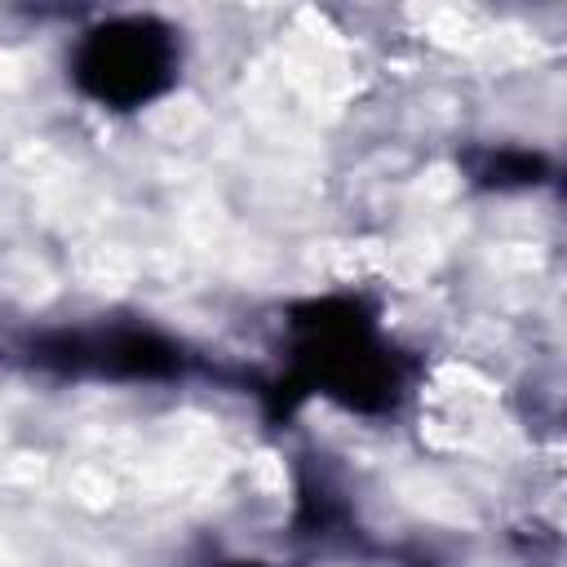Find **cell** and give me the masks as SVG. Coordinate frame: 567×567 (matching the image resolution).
<instances>
[{"label": "cell", "instance_id": "6da1fadb", "mask_svg": "<svg viewBox=\"0 0 567 567\" xmlns=\"http://www.w3.org/2000/svg\"><path fill=\"white\" fill-rule=\"evenodd\" d=\"M297 323V385L346 403L350 412H385L403 390V368L381 341L372 315L350 297L310 301Z\"/></svg>", "mask_w": 567, "mask_h": 567}, {"label": "cell", "instance_id": "7a4b0ae2", "mask_svg": "<svg viewBox=\"0 0 567 567\" xmlns=\"http://www.w3.org/2000/svg\"><path fill=\"white\" fill-rule=\"evenodd\" d=\"M177 31L159 18L124 13L89 27L71 49L75 89L106 111H142L177 84Z\"/></svg>", "mask_w": 567, "mask_h": 567}, {"label": "cell", "instance_id": "3957f363", "mask_svg": "<svg viewBox=\"0 0 567 567\" xmlns=\"http://www.w3.org/2000/svg\"><path fill=\"white\" fill-rule=\"evenodd\" d=\"M49 363H62L71 372H97V377H128V381H159L182 368V350L164 341L151 328H111V332H71L49 354Z\"/></svg>", "mask_w": 567, "mask_h": 567}, {"label": "cell", "instance_id": "277c9868", "mask_svg": "<svg viewBox=\"0 0 567 567\" xmlns=\"http://www.w3.org/2000/svg\"><path fill=\"white\" fill-rule=\"evenodd\" d=\"M540 173H545V159L532 151H496L478 168V177L492 186H527V182H540Z\"/></svg>", "mask_w": 567, "mask_h": 567}, {"label": "cell", "instance_id": "5b68a950", "mask_svg": "<svg viewBox=\"0 0 567 567\" xmlns=\"http://www.w3.org/2000/svg\"><path fill=\"white\" fill-rule=\"evenodd\" d=\"M226 567H261V563H226Z\"/></svg>", "mask_w": 567, "mask_h": 567}]
</instances>
